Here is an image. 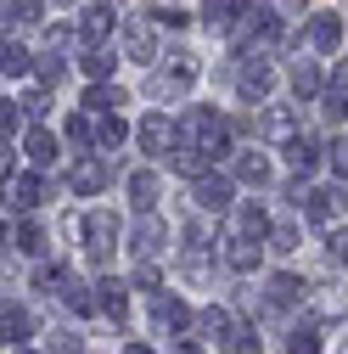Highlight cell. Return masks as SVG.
Returning <instances> with one entry per match:
<instances>
[{
  "mask_svg": "<svg viewBox=\"0 0 348 354\" xmlns=\"http://www.w3.org/2000/svg\"><path fill=\"white\" fill-rule=\"evenodd\" d=\"M28 332H34V321L23 309H0V343H23Z\"/></svg>",
  "mask_w": 348,
  "mask_h": 354,
  "instance_id": "obj_27",
  "label": "cell"
},
{
  "mask_svg": "<svg viewBox=\"0 0 348 354\" xmlns=\"http://www.w3.org/2000/svg\"><path fill=\"white\" fill-rule=\"evenodd\" d=\"M236 91H242L247 102H264V96L276 91V68H270L264 57H247V62H242V73H236Z\"/></svg>",
  "mask_w": 348,
  "mask_h": 354,
  "instance_id": "obj_9",
  "label": "cell"
},
{
  "mask_svg": "<svg viewBox=\"0 0 348 354\" xmlns=\"http://www.w3.org/2000/svg\"><path fill=\"white\" fill-rule=\"evenodd\" d=\"M331 169L348 180V141H331Z\"/></svg>",
  "mask_w": 348,
  "mask_h": 354,
  "instance_id": "obj_43",
  "label": "cell"
},
{
  "mask_svg": "<svg viewBox=\"0 0 348 354\" xmlns=\"http://www.w3.org/2000/svg\"><path fill=\"white\" fill-rule=\"evenodd\" d=\"M320 113H326V118L337 124V118L348 113V96H342V91H326V96H320Z\"/></svg>",
  "mask_w": 348,
  "mask_h": 354,
  "instance_id": "obj_41",
  "label": "cell"
},
{
  "mask_svg": "<svg viewBox=\"0 0 348 354\" xmlns=\"http://www.w3.org/2000/svg\"><path fill=\"white\" fill-rule=\"evenodd\" d=\"M152 321H157V332L180 337V332L191 326V309H186L180 298H163V292H152Z\"/></svg>",
  "mask_w": 348,
  "mask_h": 354,
  "instance_id": "obj_12",
  "label": "cell"
},
{
  "mask_svg": "<svg viewBox=\"0 0 348 354\" xmlns=\"http://www.w3.org/2000/svg\"><path fill=\"white\" fill-rule=\"evenodd\" d=\"M197 326H202V337H208V343H225V348H231V343H236V332H242V326L225 315V309H202V321H197Z\"/></svg>",
  "mask_w": 348,
  "mask_h": 354,
  "instance_id": "obj_17",
  "label": "cell"
},
{
  "mask_svg": "<svg viewBox=\"0 0 348 354\" xmlns=\"http://www.w3.org/2000/svg\"><path fill=\"white\" fill-rule=\"evenodd\" d=\"M287 163L298 169V180H303V174H309V169L320 163V147H315L309 136H298V141H287Z\"/></svg>",
  "mask_w": 348,
  "mask_h": 354,
  "instance_id": "obj_22",
  "label": "cell"
},
{
  "mask_svg": "<svg viewBox=\"0 0 348 354\" xmlns=\"http://www.w3.org/2000/svg\"><path fill=\"white\" fill-rule=\"evenodd\" d=\"M287 197H292V203H303V214H309L315 225L337 219V208H342V197H337V192H315V186H303V180H292V186H287Z\"/></svg>",
  "mask_w": 348,
  "mask_h": 354,
  "instance_id": "obj_7",
  "label": "cell"
},
{
  "mask_svg": "<svg viewBox=\"0 0 348 354\" xmlns=\"http://www.w3.org/2000/svg\"><path fill=\"white\" fill-rule=\"evenodd\" d=\"M236 6H242V0H202V23H208L213 34H225V28L236 23Z\"/></svg>",
  "mask_w": 348,
  "mask_h": 354,
  "instance_id": "obj_23",
  "label": "cell"
},
{
  "mask_svg": "<svg viewBox=\"0 0 348 354\" xmlns=\"http://www.w3.org/2000/svg\"><path fill=\"white\" fill-rule=\"evenodd\" d=\"M174 136H180V129H174L163 113H146V118L135 124V141H141L146 158H168V152H174Z\"/></svg>",
  "mask_w": 348,
  "mask_h": 354,
  "instance_id": "obj_5",
  "label": "cell"
},
{
  "mask_svg": "<svg viewBox=\"0 0 348 354\" xmlns=\"http://www.w3.org/2000/svg\"><path fill=\"white\" fill-rule=\"evenodd\" d=\"M96 147H102V152H118V147H124V118L102 113V129H96Z\"/></svg>",
  "mask_w": 348,
  "mask_h": 354,
  "instance_id": "obj_35",
  "label": "cell"
},
{
  "mask_svg": "<svg viewBox=\"0 0 348 354\" xmlns=\"http://www.w3.org/2000/svg\"><path fill=\"white\" fill-rule=\"evenodd\" d=\"M39 79H46V84H62V62H57V57H46V68H39Z\"/></svg>",
  "mask_w": 348,
  "mask_h": 354,
  "instance_id": "obj_48",
  "label": "cell"
},
{
  "mask_svg": "<svg viewBox=\"0 0 348 354\" xmlns=\"http://www.w3.org/2000/svg\"><path fill=\"white\" fill-rule=\"evenodd\" d=\"M23 152H28L34 169H46V163L57 158V136H46V129H28V136H23Z\"/></svg>",
  "mask_w": 348,
  "mask_h": 354,
  "instance_id": "obj_21",
  "label": "cell"
},
{
  "mask_svg": "<svg viewBox=\"0 0 348 354\" xmlns=\"http://www.w3.org/2000/svg\"><path fill=\"white\" fill-rule=\"evenodd\" d=\"M236 231H247V236H264V231H270V214L258 208V203H242V208H236Z\"/></svg>",
  "mask_w": 348,
  "mask_h": 354,
  "instance_id": "obj_32",
  "label": "cell"
},
{
  "mask_svg": "<svg viewBox=\"0 0 348 354\" xmlns=\"http://www.w3.org/2000/svg\"><path fill=\"white\" fill-rule=\"evenodd\" d=\"M298 298H303V281H298V276H287V270H281V276H270V281H264V309H270V315L292 309Z\"/></svg>",
  "mask_w": 348,
  "mask_h": 354,
  "instance_id": "obj_14",
  "label": "cell"
},
{
  "mask_svg": "<svg viewBox=\"0 0 348 354\" xmlns=\"http://www.w3.org/2000/svg\"><path fill=\"white\" fill-rule=\"evenodd\" d=\"M270 248H276V253H292V248H298V225H276V231H270Z\"/></svg>",
  "mask_w": 348,
  "mask_h": 354,
  "instance_id": "obj_40",
  "label": "cell"
},
{
  "mask_svg": "<svg viewBox=\"0 0 348 354\" xmlns=\"http://www.w3.org/2000/svg\"><path fill=\"white\" fill-rule=\"evenodd\" d=\"M287 354H320V326H315V321L292 326V337H287Z\"/></svg>",
  "mask_w": 348,
  "mask_h": 354,
  "instance_id": "obj_29",
  "label": "cell"
},
{
  "mask_svg": "<svg viewBox=\"0 0 348 354\" xmlns=\"http://www.w3.org/2000/svg\"><path fill=\"white\" fill-rule=\"evenodd\" d=\"M57 292H62V304L73 309L79 321H84V315H90V309H96V298H90V287H57Z\"/></svg>",
  "mask_w": 348,
  "mask_h": 354,
  "instance_id": "obj_37",
  "label": "cell"
},
{
  "mask_svg": "<svg viewBox=\"0 0 348 354\" xmlns=\"http://www.w3.org/2000/svg\"><path fill=\"white\" fill-rule=\"evenodd\" d=\"M96 304H102V315H107L113 326H124V315H129V292H124V281H102V287H96Z\"/></svg>",
  "mask_w": 348,
  "mask_h": 354,
  "instance_id": "obj_16",
  "label": "cell"
},
{
  "mask_svg": "<svg viewBox=\"0 0 348 354\" xmlns=\"http://www.w3.org/2000/svg\"><path fill=\"white\" fill-rule=\"evenodd\" d=\"M191 84H197V57L174 51V62L152 73V96H168V102H180V96L191 91Z\"/></svg>",
  "mask_w": 348,
  "mask_h": 354,
  "instance_id": "obj_4",
  "label": "cell"
},
{
  "mask_svg": "<svg viewBox=\"0 0 348 354\" xmlns=\"http://www.w3.org/2000/svg\"><path fill=\"white\" fill-rule=\"evenodd\" d=\"M0 197H6V208H12V214H28V208H39V203H46L51 192H46V180H39V174H12Z\"/></svg>",
  "mask_w": 348,
  "mask_h": 354,
  "instance_id": "obj_8",
  "label": "cell"
},
{
  "mask_svg": "<svg viewBox=\"0 0 348 354\" xmlns=\"http://www.w3.org/2000/svg\"><path fill=\"white\" fill-rule=\"evenodd\" d=\"M68 141H73L79 152H84V147L96 141V129H90V118H84V113H73V118H68Z\"/></svg>",
  "mask_w": 348,
  "mask_h": 354,
  "instance_id": "obj_38",
  "label": "cell"
},
{
  "mask_svg": "<svg viewBox=\"0 0 348 354\" xmlns=\"http://www.w3.org/2000/svg\"><path fill=\"white\" fill-rule=\"evenodd\" d=\"M73 39H79V28H51V34H46V51H68Z\"/></svg>",
  "mask_w": 348,
  "mask_h": 354,
  "instance_id": "obj_42",
  "label": "cell"
},
{
  "mask_svg": "<svg viewBox=\"0 0 348 354\" xmlns=\"http://www.w3.org/2000/svg\"><path fill=\"white\" fill-rule=\"evenodd\" d=\"M124 51H129V62H157V34H152L146 17H129L124 23Z\"/></svg>",
  "mask_w": 348,
  "mask_h": 354,
  "instance_id": "obj_11",
  "label": "cell"
},
{
  "mask_svg": "<svg viewBox=\"0 0 348 354\" xmlns=\"http://www.w3.org/2000/svg\"><path fill=\"white\" fill-rule=\"evenodd\" d=\"M231 348H236V354H258V332H247V326H242V332H236V343H231Z\"/></svg>",
  "mask_w": 348,
  "mask_h": 354,
  "instance_id": "obj_44",
  "label": "cell"
},
{
  "mask_svg": "<svg viewBox=\"0 0 348 354\" xmlns=\"http://www.w3.org/2000/svg\"><path fill=\"white\" fill-rule=\"evenodd\" d=\"M152 23H168V28H180V23H186V12H174V6H157V12H152Z\"/></svg>",
  "mask_w": 348,
  "mask_h": 354,
  "instance_id": "obj_46",
  "label": "cell"
},
{
  "mask_svg": "<svg viewBox=\"0 0 348 354\" xmlns=\"http://www.w3.org/2000/svg\"><path fill=\"white\" fill-rule=\"evenodd\" d=\"M163 242H168V231L157 225V219H141V225H135V253H141V259L163 253Z\"/></svg>",
  "mask_w": 348,
  "mask_h": 354,
  "instance_id": "obj_25",
  "label": "cell"
},
{
  "mask_svg": "<svg viewBox=\"0 0 348 354\" xmlns=\"http://www.w3.org/2000/svg\"><path fill=\"white\" fill-rule=\"evenodd\" d=\"M124 354H152V348H146V343H129V348H124Z\"/></svg>",
  "mask_w": 348,
  "mask_h": 354,
  "instance_id": "obj_51",
  "label": "cell"
},
{
  "mask_svg": "<svg viewBox=\"0 0 348 354\" xmlns=\"http://www.w3.org/2000/svg\"><path fill=\"white\" fill-rule=\"evenodd\" d=\"M102 186H107V169L96 158H79L73 163V192H102Z\"/></svg>",
  "mask_w": 348,
  "mask_h": 354,
  "instance_id": "obj_24",
  "label": "cell"
},
{
  "mask_svg": "<svg viewBox=\"0 0 348 354\" xmlns=\"http://www.w3.org/2000/svg\"><path fill=\"white\" fill-rule=\"evenodd\" d=\"M168 163H174V169H180V174H191V180H197V174H208V158H202L197 147H186V141H180V147H174V152H168Z\"/></svg>",
  "mask_w": 348,
  "mask_h": 354,
  "instance_id": "obj_31",
  "label": "cell"
},
{
  "mask_svg": "<svg viewBox=\"0 0 348 354\" xmlns=\"http://www.w3.org/2000/svg\"><path fill=\"white\" fill-rule=\"evenodd\" d=\"M309 39H315V51H337V46H342V17H337V12H320V17L309 23Z\"/></svg>",
  "mask_w": 348,
  "mask_h": 354,
  "instance_id": "obj_18",
  "label": "cell"
},
{
  "mask_svg": "<svg viewBox=\"0 0 348 354\" xmlns=\"http://www.w3.org/2000/svg\"><path fill=\"white\" fill-rule=\"evenodd\" d=\"M17 354H39V348H17Z\"/></svg>",
  "mask_w": 348,
  "mask_h": 354,
  "instance_id": "obj_55",
  "label": "cell"
},
{
  "mask_svg": "<svg viewBox=\"0 0 348 354\" xmlns=\"http://www.w3.org/2000/svg\"><path fill=\"white\" fill-rule=\"evenodd\" d=\"M258 253H264V236L231 231V242H225V264H231V270H258Z\"/></svg>",
  "mask_w": 348,
  "mask_h": 354,
  "instance_id": "obj_13",
  "label": "cell"
},
{
  "mask_svg": "<svg viewBox=\"0 0 348 354\" xmlns=\"http://www.w3.org/2000/svg\"><path fill=\"white\" fill-rule=\"evenodd\" d=\"M331 91H342V96H348V62H342V68L331 73Z\"/></svg>",
  "mask_w": 348,
  "mask_h": 354,
  "instance_id": "obj_49",
  "label": "cell"
},
{
  "mask_svg": "<svg viewBox=\"0 0 348 354\" xmlns=\"http://www.w3.org/2000/svg\"><path fill=\"white\" fill-rule=\"evenodd\" d=\"M135 287H141V292H157V270H152V264H141V270H135Z\"/></svg>",
  "mask_w": 348,
  "mask_h": 354,
  "instance_id": "obj_47",
  "label": "cell"
},
{
  "mask_svg": "<svg viewBox=\"0 0 348 354\" xmlns=\"http://www.w3.org/2000/svg\"><path fill=\"white\" fill-rule=\"evenodd\" d=\"M231 34H236V46H242V57H247L253 46H270V39L281 34V23H276V12L264 6V0H242V6H236V23H231Z\"/></svg>",
  "mask_w": 348,
  "mask_h": 354,
  "instance_id": "obj_2",
  "label": "cell"
},
{
  "mask_svg": "<svg viewBox=\"0 0 348 354\" xmlns=\"http://www.w3.org/2000/svg\"><path fill=\"white\" fill-rule=\"evenodd\" d=\"M292 91H298V102H303V96H320V68L298 57V62H292Z\"/></svg>",
  "mask_w": 348,
  "mask_h": 354,
  "instance_id": "obj_26",
  "label": "cell"
},
{
  "mask_svg": "<svg viewBox=\"0 0 348 354\" xmlns=\"http://www.w3.org/2000/svg\"><path fill=\"white\" fill-rule=\"evenodd\" d=\"M129 203H135L141 214H152L157 208V174H146V169L129 174Z\"/></svg>",
  "mask_w": 348,
  "mask_h": 354,
  "instance_id": "obj_20",
  "label": "cell"
},
{
  "mask_svg": "<svg viewBox=\"0 0 348 354\" xmlns=\"http://www.w3.org/2000/svg\"><path fill=\"white\" fill-rule=\"evenodd\" d=\"M180 141H186V147H197V152L213 163V158H225V152H231V124L213 113V107H191V113H186V124H180Z\"/></svg>",
  "mask_w": 348,
  "mask_h": 354,
  "instance_id": "obj_1",
  "label": "cell"
},
{
  "mask_svg": "<svg viewBox=\"0 0 348 354\" xmlns=\"http://www.w3.org/2000/svg\"><path fill=\"white\" fill-rule=\"evenodd\" d=\"M331 248H337V259H342V264H348V231H342V236H337V242H331Z\"/></svg>",
  "mask_w": 348,
  "mask_h": 354,
  "instance_id": "obj_50",
  "label": "cell"
},
{
  "mask_svg": "<svg viewBox=\"0 0 348 354\" xmlns=\"http://www.w3.org/2000/svg\"><path fill=\"white\" fill-rule=\"evenodd\" d=\"M180 354H202V348H197V343H180Z\"/></svg>",
  "mask_w": 348,
  "mask_h": 354,
  "instance_id": "obj_52",
  "label": "cell"
},
{
  "mask_svg": "<svg viewBox=\"0 0 348 354\" xmlns=\"http://www.w3.org/2000/svg\"><path fill=\"white\" fill-rule=\"evenodd\" d=\"M0 248H6V225H0Z\"/></svg>",
  "mask_w": 348,
  "mask_h": 354,
  "instance_id": "obj_54",
  "label": "cell"
},
{
  "mask_svg": "<svg viewBox=\"0 0 348 354\" xmlns=\"http://www.w3.org/2000/svg\"><path fill=\"white\" fill-rule=\"evenodd\" d=\"M0 73H28V51L23 46H0Z\"/></svg>",
  "mask_w": 348,
  "mask_h": 354,
  "instance_id": "obj_39",
  "label": "cell"
},
{
  "mask_svg": "<svg viewBox=\"0 0 348 354\" xmlns=\"http://www.w3.org/2000/svg\"><path fill=\"white\" fill-rule=\"evenodd\" d=\"M39 12H46V0H6V12H0V34L12 28V17H23V23H34Z\"/></svg>",
  "mask_w": 348,
  "mask_h": 354,
  "instance_id": "obj_33",
  "label": "cell"
},
{
  "mask_svg": "<svg viewBox=\"0 0 348 354\" xmlns=\"http://www.w3.org/2000/svg\"><path fill=\"white\" fill-rule=\"evenodd\" d=\"M253 129H258L264 141H276V147H287V141H298V136H303V129H298V113H292V107H264Z\"/></svg>",
  "mask_w": 348,
  "mask_h": 354,
  "instance_id": "obj_10",
  "label": "cell"
},
{
  "mask_svg": "<svg viewBox=\"0 0 348 354\" xmlns=\"http://www.w3.org/2000/svg\"><path fill=\"white\" fill-rule=\"evenodd\" d=\"M51 354H79V337H73V332H57V337H51Z\"/></svg>",
  "mask_w": 348,
  "mask_h": 354,
  "instance_id": "obj_45",
  "label": "cell"
},
{
  "mask_svg": "<svg viewBox=\"0 0 348 354\" xmlns=\"http://www.w3.org/2000/svg\"><path fill=\"white\" fill-rule=\"evenodd\" d=\"M287 6H292V12H303V6H309V0H287Z\"/></svg>",
  "mask_w": 348,
  "mask_h": 354,
  "instance_id": "obj_53",
  "label": "cell"
},
{
  "mask_svg": "<svg viewBox=\"0 0 348 354\" xmlns=\"http://www.w3.org/2000/svg\"><path fill=\"white\" fill-rule=\"evenodd\" d=\"M113 23H118V17H113V6H90V12L73 23V28H79V39H84V46H102V39L113 34Z\"/></svg>",
  "mask_w": 348,
  "mask_h": 354,
  "instance_id": "obj_15",
  "label": "cell"
},
{
  "mask_svg": "<svg viewBox=\"0 0 348 354\" xmlns=\"http://www.w3.org/2000/svg\"><path fill=\"white\" fill-rule=\"evenodd\" d=\"M113 62H118V57H113L107 46H84V57H79V68L90 73V79H107V73H113Z\"/></svg>",
  "mask_w": 348,
  "mask_h": 354,
  "instance_id": "obj_30",
  "label": "cell"
},
{
  "mask_svg": "<svg viewBox=\"0 0 348 354\" xmlns=\"http://www.w3.org/2000/svg\"><path fill=\"white\" fill-rule=\"evenodd\" d=\"M23 113H28V118H46V113H51V84H34V91H23Z\"/></svg>",
  "mask_w": 348,
  "mask_h": 354,
  "instance_id": "obj_36",
  "label": "cell"
},
{
  "mask_svg": "<svg viewBox=\"0 0 348 354\" xmlns=\"http://www.w3.org/2000/svg\"><path fill=\"white\" fill-rule=\"evenodd\" d=\"M236 180L242 186H270V158L264 152H242L236 158Z\"/></svg>",
  "mask_w": 348,
  "mask_h": 354,
  "instance_id": "obj_19",
  "label": "cell"
},
{
  "mask_svg": "<svg viewBox=\"0 0 348 354\" xmlns=\"http://www.w3.org/2000/svg\"><path fill=\"white\" fill-rule=\"evenodd\" d=\"M236 186L225 180V174H197V186H191V203L197 208H208V214H231L236 208V197H231Z\"/></svg>",
  "mask_w": 348,
  "mask_h": 354,
  "instance_id": "obj_6",
  "label": "cell"
},
{
  "mask_svg": "<svg viewBox=\"0 0 348 354\" xmlns=\"http://www.w3.org/2000/svg\"><path fill=\"white\" fill-rule=\"evenodd\" d=\"M17 248H23L28 259H46V248H51V236H46V231H39V225H34V219H28V225L17 231Z\"/></svg>",
  "mask_w": 348,
  "mask_h": 354,
  "instance_id": "obj_34",
  "label": "cell"
},
{
  "mask_svg": "<svg viewBox=\"0 0 348 354\" xmlns=\"http://www.w3.org/2000/svg\"><path fill=\"white\" fill-rule=\"evenodd\" d=\"M73 236H84V253H90V264H107V259L118 253V214L96 208V214L73 219Z\"/></svg>",
  "mask_w": 348,
  "mask_h": 354,
  "instance_id": "obj_3",
  "label": "cell"
},
{
  "mask_svg": "<svg viewBox=\"0 0 348 354\" xmlns=\"http://www.w3.org/2000/svg\"><path fill=\"white\" fill-rule=\"evenodd\" d=\"M118 102H124V96L113 91V84H107V79H96V84H90V91H84V113H113Z\"/></svg>",
  "mask_w": 348,
  "mask_h": 354,
  "instance_id": "obj_28",
  "label": "cell"
}]
</instances>
